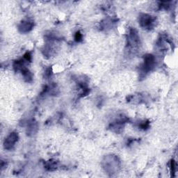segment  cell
<instances>
[{"instance_id":"6da1fadb","label":"cell","mask_w":178,"mask_h":178,"mask_svg":"<svg viewBox=\"0 0 178 178\" xmlns=\"http://www.w3.org/2000/svg\"><path fill=\"white\" fill-rule=\"evenodd\" d=\"M155 65V57L152 54L146 55L143 65V73H148L151 71Z\"/></svg>"},{"instance_id":"7a4b0ae2","label":"cell","mask_w":178,"mask_h":178,"mask_svg":"<svg viewBox=\"0 0 178 178\" xmlns=\"http://www.w3.org/2000/svg\"><path fill=\"white\" fill-rule=\"evenodd\" d=\"M155 23V18L150 15L147 14H143L141 16L139 17V23L143 27L150 28L153 27Z\"/></svg>"},{"instance_id":"3957f363","label":"cell","mask_w":178,"mask_h":178,"mask_svg":"<svg viewBox=\"0 0 178 178\" xmlns=\"http://www.w3.org/2000/svg\"><path fill=\"white\" fill-rule=\"evenodd\" d=\"M18 139V135L17 133H11L10 134L7 139H6L4 141V147L6 149L10 150L15 145V143L17 142Z\"/></svg>"},{"instance_id":"277c9868","label":"cell","mask_w":178,"mask_h":178,"mask_svg":"<svg viewBox=\"0 0 178 178\" xmlns=\"http://www.w3.org/2000/svg\"><path fill=\"white\" fill-rule=\"evenodd\" d=\"M33 24L30 21H24L21 23L20 26V30L22 32H28L32 29Z\"/></svg>"},{"instance_id":"5b68a950","label":"cell","mask_w":178,"mask_h":178,"mask_svg":"<svg viewBox=\"0 0 178 178\" xmlns=\"http://www.w3.org/2000/svg\"><path fill=\"white\" fill-rule=\"evenodd\" d=\"M82 38H83V36H82V34L80 32H77L75 33V36H74V38H75V40H76L77 42L82 41Z\"/></svg>"},{"instance_id":"8992f818","label":"cell","mask_w":178,"mask_h":178,"mask_svg":"<svg viewBox=\"0 0 178 178\" xmlns=\"http://www.w3.org/2000/svg\"><path fill=\"white\" fill-rule=\"evenodd\" d=\"M24 60H25L26 61H32V55L29 52H27L25 54L24 56Z\"/></svg>"},{"instance_id":"52a82bcc","label":"cell","mask_w":178,"mask_h":178,"mask_svg":"<svg viewBox=\"0 0 178 178\" xmlns=\"http://www.w3.org/2000/svg\"><path fill=\"white\" fill-rule=\"evenodd\" d=\"M170 168L171 171L173 173H175V161L174 160H172L170 161Z\"/></svg>"}]
</instances>
